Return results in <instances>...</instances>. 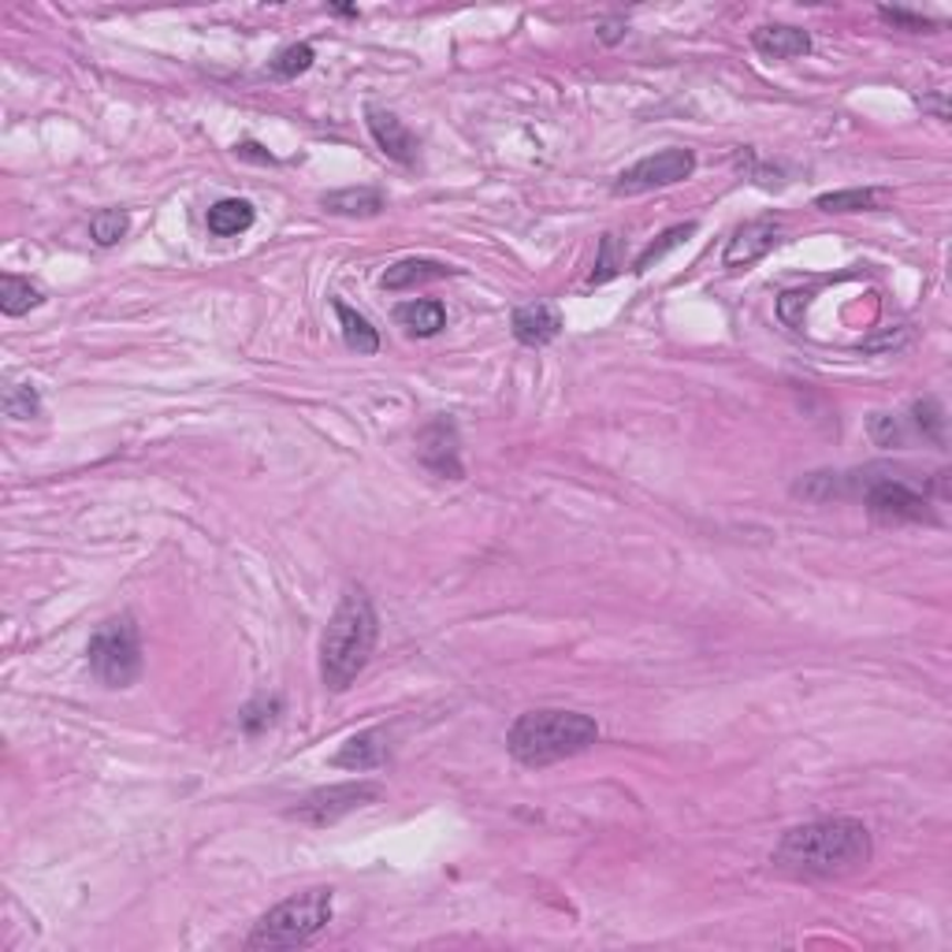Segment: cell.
<instances>
[{
	"mask_svg": "<svg viewBox=\"0 0 952 952\" xmlns=\"http://www.w3.org/2000/svg\"><path fill=\"white\" fill-rule=\"evenodd\" d=\"M871 830L859 818H815L777 841L771 864L793 878H841L871 864Z\"/></svg>",
	"mask_w": 952,
	"mask_h": 952,
	"instance_id": "cell-1",
	"label": "cell"
},
{
	"mask_svg": "<svg viewBox=\"0 0 952 952\" xmlns=\"http://www.w3.org/2000/svg\"><path fill=\"white\" fill-rule=\"evenodd\" d=\"M380 637V621H376V607L365 588H346L339 607H335L332 621L321 640V678L332 692L351 689L354 678L368 667V655Z\"/></svg>",
	"mask_w": 952,
	"mask_h": 952,
	"instance_id": "cell-2",
	"label": "cell"
},
{
	"mask_svg": "<svg viewBox=\"0 0 952 952\" xmlns=\"http://www.w3.org/2000/svg\"><path fill=\"white\" fill-rule=\"evenodd\" d=\"M599 741L596 719L580 711H562V708H540L529 711L510 725L506 733V752L514 755L521 766H551L573 755L588 752Z\"/></svg>",
	"mask_w": 952,
	"mask_h": 952,
	"instance_id": "cell-3",
	"label": "cell"
},
{
	"mask_svg": "<svg viewBox=\"0 0 952 952\" xmlns=\"http://www.w3.org/2000/svg\"><path fill=\"white\" fill-rule=\"evenodd\" d=\"M332 923V889L316 886L305 889L299 897H286L272 912L261 916L253 934L245 938V949L264 952V949H299L321 934Z\"/></svg>",
	"mask_w": 952,
	"mask_h": 952,
	"instance_id": "cell-4",
	"label": "cell"
},
{
	"mask_svg": "<svg viewBox=\"0 0 952 952\" xmlns=\"http://www.w3.org/2000/svg\"><path fill=\"white\" fill-rule=\"evenodd\" d=\"M90 670L105 689H130L142 678V637L130 614L101 621L90 637Z\"/></svg>",
	"mask_w": 952,
	"mask_h": 952,
	"instance_id": "cell-5",
	"label": "cell"
},
{
	"mask_svg": "<svg viewBox=\"0 0 952 952\" xmlns=\"http://www.w3.org/2000/svg\"><path fill=\"white\" fill-rule=\"evenodd\" d=\"M867 514L882 525H938V514L927 495L897 477H878L864 484Z\"/></svg>",
	"mask_w": 952,
	"mask_h": 952,
	"instance_id": "cell-6",
	"label": "cell"
},
{
	"mask_svg": "<svg viewBox=\"0 0 952 952\" xmlns=\"http://www.w3.org/2000/svg\"><path fill=\"white\" fill-rule=\"evenodd\" d=\"M384 789L376 782H343V785H327V789H313L299 807H291V818H299L305 826H332L346 818L357 807H368L373 801H380Z\"/></svg>",
	"mask_w": 952,
	"mask_h": 952,
	"instance_id": "cell-7",
	"label": "cell"
},
{
	"mask_svg": "<svg viewBox=\"0 0 952 952\" xmlns=\"http://www.w3.org/2000/svg\"><path fill=\"white\" fill-rule=\"evenodd\" d=\"M695 171V153L692 149H659L651 157L637 160L632 168L621 171L614 179V193H648L659 187H673V182H684Z\"/></svg>",
	"mask_w": 952,
	"mask_h": 952,
	"instance_id": "cell-8",
	"label": "cell"
},
{
	"mask_svg": "<svg viewBox=\"0 0 952 952\" xmlns=\"http://www.w3.org/2000/svg\"><path fill=\"white\" fill-rule=\"evenodd\" d=\"M417 458L443 480H462V436L450 417H436L417 432Z\"/></svg>",
	"mask_w": 952,
	"mask_h": 952,
	"instance_id": "cell-9",
	"label": "cell"
},
{
	"mask_svg": "<svg viewBox=\"0 0 952 952\" xmlns=\"http://www.w3.org/2000/svg\"><path fill=\"white\" fill-rule=\"evenodd\" d=\"M777 234H782V223L774 217H763V220H749L733 231L730 245H725V269H741V264H755L760 258L774 250Z\"/></svg>",
	"mask_w": 952,
	"mask_h": 952,
	"instance_id": "cell-10",
	"label": "cell"
},
{
	"mask_svg": "<svg viewBox=\"0 0 952 952\" xmlns=\"http://www.w3.org/2000/svg\"><path fill=\"white\" fill-rule=\"evenodd\" d=\"M514 339L521 346H547L551 339H558L562 332V316L555 305L547 302H529V305H517L514 310Z\"/></svg>",
	"mask_w": 952,
	"mask_h": 952,
	"instance_id": "cell-11",
	"label": "cell"
},
{
	"mask_svg": "<svg viewBox=\"0 0 952 952\" xmlns=\"http://www.w3.org/2000/svg\"><path fill=\"white\" fill-rule=\"evenodd\" d=\"M368 130H373L376 146H380L391 160L406 164V168L417 160V138L409 135L406 123L398 119V116H391V112H384V108H376V105L368 108Z\"/></svg>",
	"mask_w": 952,
	"mask_h": 952,
	"instance_id": "cell-12",
	"label": "cell"
},
{
	"mask_svg": "<svg viewBox=\"0 0 952 952\" xmlns=\"http://www.w3.org/2000/svg\"><path fill=\"white\" fill-rule=\"evenodd\" d=\"M752 49L766 60H796L812 53V34L801 27H760L752 30Z\"/></svg>",
	"mask_w": 952,
	"mask_h": 952,
	"instance_id": "cell-13",
	"label": "cell"
},
{
	"mask_svg": "<svg viewBox=\"0 0 952 952\" xmlns=\"http://www.w3.org/2000/svg\"><path fill=\"white\" fill-rule=\"evenodd\" d=\"M384 760H387V733L365 730L351 736V741L332 755V766H339V771H376Z\"/></svg>",
	"mask_w": 952,
	"mask_h": 952,
	"instance_id": "cell-14",
	"label": "cell"
},
{
	"mask_svg": "<svg viewBox=\"0 0 952 952\" xmlns=\"http://www.w3.org/2000/svg\"><path fill=\"white\" fill-rule=\"evenodd\" d=\"M395 324L414 339H432L447 327V310L436 299H409L395 310Z\"/></svg>",
	"mask_w": 952,
	"mask_h": 952,
	"instance_id": "cell-15",
	"label": "cell"
},
{
	"mask_svg": "<svg viewBox=\"0 0 952 952\" xmlns=\"http://www.w3.org/2000/svg\"><path fill=\"white\" fill-rule=\"evenodd\" d=\"M447 275H454V269H447V264H439V261H428V258H406L391 264L380 283L387 291H409V286H417V283L447 280Z\"/></svg>",
	"mask_w": 952,
	"mask_h": 952,
	"instance_id": "cell-16",
	"label": "cell"
},
{
	"mask_svg": "<svg viewBox=\"0 0 952 952\" xmlns=\"http://www.w3.org/2000/svg\"><path fill=\"white\" fill-rule=\"evenodd\" d=\"M321 205L327 212H335V217H376L384 209V193L373 187H351L324 193Z\"/></svg>",
	"mask_w": 952,
	"mask_h": 952,
	"instance_id": "cell-17",
	"label": "cell"
},
{
	"mask_svg": "<svg viewBox=\"0 0 952 952\" xmlns=\"http://www.w3.org/2000/svg\"><path fill=\"white\" fill-rule=\"evenodd\" d=\"M205 223H209V231L217 234V239H234V234L253 228V205L242 198H223L209 209Z\"/></svg>",
	"mask_w": 952,
	"mask_h": 952,
	"instance_id": "cell-18",
	"label": "cell"
},
{
	"mask_svg": "<svg viewBox=\"0 0 952 952\" xmlns=\"http://www.w3.org/2000/svg\"><path fill=\"white\" fill-rule=\"evenodd\" d=\"M41 302H45V294L30 280H19V275H4V280H0V313L4 316H23L30 310H38Z\"/></svg>",
	"mask_w": 952,
	"mask_h": 952,
	"instance_id": "cell-19",
	"label": "cell"
},
{
	"mask_svg": "<svg viewBox=\"0 0 952 952\" xmlns=\"http://www.w3.org/2000/svg\"><path fill=\"white\" fill-rule=\"evenodd\" d=\"M335 313H339L343 339H346L351 351H357V354H376V351H380V335H376V327L368 324L362 313L351 310L346 302H335Z\"/></svg>",
	"mask_w": 952,
	"mask_h": 952,
	"instance_id": "cell-20",
	"label": "cell"
},
{
	"mask_svg": "<svg viewBox=\"0 0 952 952\" xmlns=\"http://www.w3.org/2000/svg\"><path fill=\"white\" fill-rule=\"evenodd\" d=\"M878 190H834V193H818L815 209L818 212H864V209H878Z\"/></svg>",
	"mask_w": 952,
	"mask_h": 952,
	"instance_id": "cell-21",
	"label": "cell"
},
{
	"mask_svg": "<svg viewBox=\"0 0 952 952\" xmlns=\"http://www.w3.org/2000/svg\"><path fill=\"white\" fill-rule=\"evenodd\" d=\"M692 231H695V223H678V228L662 231L659 239H655V242L648 245V250H644L640 258L632 261V272H648L655 261H662V258H667L670 250H678V245H681L684 239H689Z\"/></svg>",
	"mask_w": 952,
	"mask_h": 952,
	"instance_id": "cell-22",
	"label": "cell"
},
{
	"mask_svg": "<svg viewBox=\"0 0 952 952\" xmlns=\"http://www.w3.org/2000/svg\"><path fill=\"white\" fill-rule=\"evenodd\" d=\"M280 711H283L280 695H258L253 703H245V711L239 714V725H242V730L250 733V736H258V733L269 730Z\"/></svg>",
	"mask_w": 952,
	"mask_h": 952,
	"instance_id": "cell-23",
	"label": "cell"
},
{
	"mask_svg": "<svg viewBox=\"0 0 952 952\" xmlns=\"http://www.w3.org/2000/svg\"><path fill=\"white\" fill-rule=\"evenodd\" d=\"M130 228V217L123 209H101L94 220H90V234H94L97 245H116Z\"/></svg>",
	"mask_w": 952,
	"mask_h": 952,
	"instance_id": "cell-24",
	"label": "cell"
},
{
	"mask_svg": "<svg viewBox=\"0 0 952 952\" xmlns=\"http://www.w3.org/2000/svg\"><path fill=\"white\" fill-rule=\"evenodd\" d=\"M4 414L12 421H30V417L41 414V395L30 384H12L4 391Z\"/></svg>",
	"mask_w": 952,
	"mask_h": 952,
	"instance_id": "cell-25",
	"label": "cell"
},
{
	"mask_svg": "<svg viewBox=\"0 0 952 952\" xmlns=\"http://www.w3.org/2000/svg\"><path fill=\"white\" fill-rule=\"evenodd\" d=\"M313 67V45H286L280 56L272 60V75H280V79H299L302 71H310Z\"/></svg>",
	"mask_w": 952,
	"mask_h": 952,
	"instance_id": "cell-26",
	"label": "cell"
},
{
	"mask_svg": "<svg viewBox=\"0 0 952 952\" xmlns=\"http://www.w3.org/2000/svg\"><path fill=\"white\" fill-rule=\"evenodd\" d=\"M916 414V428L923 432L927 439H934V443H941L945 439V417H941V406L934 402V398H923V402L912 406Z\"/></svg>",
	"mask_w": 952,
	"mask_h": 952,
	"instance_id": "cell-27",
	"label": "cell"
},
{
	"mask_svg": "<svg viewBox=\"0 0 952 952\" xmlns=\"http://www.w3.org/2000/svg\"><path fill=\"white\" fill-rule=\"evenodd\" d=\"M618 272H621L618 239H614V234H603V242H599V261H596V272H592L588 283H607V280H614Z\"/></svg>",
	"mask_w": 952,
	"mask_h": 952,
	"instance_id": "cell-28",
	"label": "cell"
},
{
	"mask_svg": "<svg viewBox=\"0 0 952 952\" xmlns=\"http://www.w3.org/2000/svg\"><path fill=\"white\" fill-rule=\"evenodd\" d=\"M878 19L889 27H900V30H912V34H927V30H938V23L930 19L916 15V12H904V8H878Z\"/></svg>",
	"mask_w": 952,
	"mask_h": 952,
	"instance_id": "cell-29",
	"label": "cell"
},
{
	"mask_svg": "<svg viewBox=\"0 0 952 952\" xmlns=\"http://www.w3.org/2000/svg\"><path fill=\"white\" fill-rule=\"evenodd\" d=\"M807 302H812V294H807V291H789V294H782V302H777V316H782V321L789 324V327H801V324H804V310H807Z\"/></svg>",
	"mask_w": 952,
	"mask_h": 952,
	"instance_id": "cell-30",
	"label": "cell"
},
{
	"mask_svg": "<svg viewBox=\"0 0 952 952\" xmlns=\"http://www.w3.org/2000/svg\"><path fill=\"white\" fill-rule=\"evenodd\" d=\"M871 436L878 447H900L904 443V432H900V421L889 414H875L871 417Z\"/></svg>",
	"mask_w": 952,
	"mask_h": 952,
	"instance_id": "cell-31",
	"label": "cell"
},
{
	"mask_svg": "<svg viewBox=\"0 0 952 952\" xmlns=\"http://www.w3.org/2000/svg\"><path fill=\"white\" fill-rule=\"evenodd\" d=\"M234 153H239L242 160H258V164H272L275 157L264 146H258V142H239V146H234Z\"/></svg>",
	"mask_w": 952,
	"mask_h": 952,
	"instance_id": "cell-32",
	"label": "cell"
},
{
	"mask_svg": "<svg viewBox=\"0 0 952 952\" xmlns=\"http://www.w3.org/2000/svg\"><path fill=\"white\" fill-rule=\"evenodd\" d=\"M919 105H923V108H934V116H938V119H949V105H945V97H919Z\"/></svg>",
	"mask_w": 952,
	"mask_h": 952,
	"instance_id": "cell-33",
	"label": "cell"
}]
</instances>
